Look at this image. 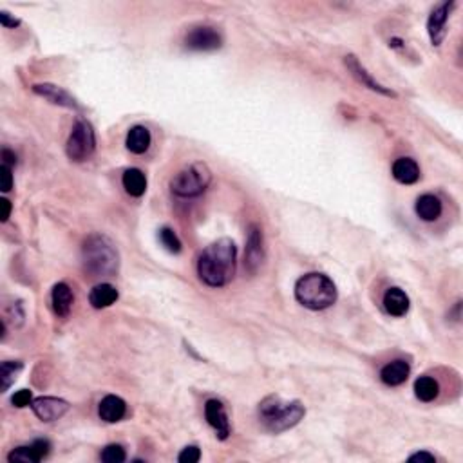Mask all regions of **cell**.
Returning a JSON list of instances; mask_svg holds the SVG:
<instances>
[{"label": "cell", "instance_id": "cell-20", "mask_svg": "<svg viewBox=\"0 0 463 463\" xmlns=\"http://www.w3.org/2000/svg\"><path fill=\"white\" fill-rule=\"evenodd\" d=\"M414 210H416V216L420 217L421 221H436L440 216H442V201L440 197L433 196V194H424L416 199V205H414Z\"/></svg>", "mask_w": 463, "mask_h": 463}, {"label": "cell", "instance_id": "cell-31", "mask_svg": "<svg viewBox=\"0 0 463 463\" xmlns=\"http://www.w3.org/2000/svg\"><path fill=\"white\" fill-rule=\"evenodd\" d=\"M0 24L4 25L6 30H15L20 25V20L15 17H11L8 11H0Z\"/></svg>", "mask_w": 463, "mask_h": 463}, {"label": "cell", "instance_id": "cell-9", "mask_svg": "<svg viewBox=\"0 0 463 463\" xmlns=\"http://www.w3.org/2000/svg\"><path fill=\"white\" fill-rule=\"evenodd\" d=\"M205 418L209 421V426L216 431V436L219 440H228L230 433H232V427H230L228 414H226L225 405L221 400L217 398H210L205 404Z\"/></svg>", "mask_w": 463, "mask_h": 463}, {"label": "cell", "instance_id": "cell-25", "mask_svg": "<svg viewBox=\"0 0 463 463\" xmlns=\"http://www.w3.org/2000/svg\"><path fill=\"white\" fill-rule=\"evenodd\" d=\"M24 364L18 360H6L0 364V391L6 393L17 380V375L22 371Z\"/></svg>", "mask_w": 463, "mask_h": 463}, {"label": "cell", "instance_id": "cell-34", "mask_svg": "<svg viewBox=\"0 0 463 463\" xmlns=\"http://www.w3.org/2000/svg\"><path fill=\"white\" fill-rule=\"evenodd\" d=\"M0 203H2V210H4V212H2V221L6 223L9 219V216H11V201L2 199Z\"/></svg>", "mask_w": 463, "mask_h": 463}, {"label": "cell", "instance_id": "cell-23", "mask_svg": "<svg viewBox=\"0 0 463 463\" xmlns=\"http://www.w3.org/2000/svg\"><path fill=\"white\" fill-rule=\"evenodd\" d=\"M121 183L125 192L132 197H142L147 190V178L140 168H127L123 172Z\"/></svg>", "mask_w": 463, "mask_h": 463}, {"label": "cell", "instance_id": "cell-28", "mask_svg": "<svg viewBox=\"0 0 463 463\" xmlns=\"http://www.w3.org/2000/svg\"><path fill=\"white\" fill-rule=\"evenodd\" d=\"M199 458H201V451L199 447L196 445L185 447L183 451L180 452V456H178V459H180L181 463H196L199 462Z\"/></svg>", "mask_w": 463, "mask_h": 463}, {"label": "cell", "instance_id": "cell-24", "mask_svg": "<svg viewBox=\"0 0 463 463\" xmlns=\"http://www.w3.org/2000/svg\"><path fill=\"white\" fill-rule=\"evenodd\" d=\"M414 395H416L420 402L429 404V402H433L440 395V384L433 376H420L414 382Z\"/></svg>", "mask_w": 463, "mask_h": 463}, {"label": "cell", "instance_id": "cell-27", "mask_svg": "<svg viewBox=\"0 0 463 463\" xmlns=\"http://www.w3.org/2000/svg\"><path fill=\"white\" fill-rule=\"evenodd\" d=\"M100 458L101 462L105 463H123L127 459V452L125 449L118 445V443H111V445H107L104 451H101Z\"/></svg>", "mask_w": 463, "mask_h": 463}, {"label": "cell", "instance_id": "cell-7", "mask_svg": "<svg viewBox=\"0 0 463 463\" xmlns=\"http://www.w3.org/2000/svg\"><path fill=\"white\" fill-rule=\"evenodd\" d=\"M455 6V2H442V4H438L431 11L429 18H427V33H429L431 44L434 47H440L443 40H445L447 20L451 17Z\"/></svg>", "mask_w": 463, "mask_h": 463}, {"label": "cell", "instance_id": "cell-13", "mask_svg": "<svg viewBox=\"0 0 463 463\" xmlns=\"http://www.w3.org/2000/svg\"><path fill=\"white\" fill-rule=\"evenodd\" d=\"M51 451V443L47 440H35L30 445L15 447L8 455V462L11 463H37L42 462Z\"/></svg>", "mask_w": 463, "mask_h": 463}, {"label": "cell", "instance_id": "cell-1", "mask_svg": "<svg viewBox=\"0 0 463 463\" xmlns=\"http://www.w3.org/2000/svg\"><path fill=\"white\" fill-rule=\"evenodd\" d=\"M237 264V248L232 239H217L201 252L197 276L210 288H223L232 283Z\"/></svg>", "mask_w": 463, "mask_h": 463}, {"label": "cell", "instance_id": "cell-8", "mask_svg": "<svg viewBox=\"0 0 463 463\" xmlns=\"http://www.w3.org/2000/svg\"><path fill=\"white\" fill-rule=\"evenodd\" d=\"M185 46L190 51H216L223 46V37L212 25H199L187 35Z\"/></svg>", "mask_w": 463, "mask_h": 463}, {"label": "cell", "instance_id": "cell-18", "mask_svg": "<svg viewBox=\"0 0 463 463\" xmlns=\"http://www.w3.org/2000/svg\"><path fill=\"white\" fill-rule=\"evenodd\" d=\"M393 178L402 185H414L420 180V167L411 158H398L393 163Z\"/></svg>", "mask_w": 463, "mask_h": 463}, {"label": "cell", "instance_id": "cell-10", "mask_svg": "<svg viewBox=\"0 0 463 463\" xmlns=\"http://www.w3.org/2000/svg\"><path fill=\"white\" fill-rule=\"evenodd\" d=\"M69 402L62 400V398H54V397H40L35 398L33 404H31V409L37 414L38 420L46 421H56L63 416V414L69 411Z\"/></svg>", "mask_w": 463, "mask_h": 463}, {"label": "cell", "instance_id": "cell-2", "mask_svg": "<svg viewBox=\"0 0 463 463\" xmlns=\"http://www.w3.org/2000/svg\"><path fill=\"white\" fill-rule=\"evenodd\" d=\"M82 263L91 277H116L120 270V254L107 235L91 234L82 247Z\"/></svg>", "mask_w": 463, "mask_h": 463}, {"label": "cell", "instance_id": "cell-11", "mask_svg": "<svg viewBox=\"0 0 463 463\" xmlns=\"http://www.w3.org/2000/svg\"><path fill=\"white\" fill-rule=\"evenodd\" d=\"M344 63H346V67L350 69L351 75H353V78H355L359 84H362L364 87H367L373 92H378V94H384V97L397 98V92L384 87L382 84H378V82L371 76V73H367V69L359 62V58H357L355 54H347L346 58H344Z\"/></svg>", "mask_w": 463, "mask_h": 463}, {"label": "cell", "instance_id": "cell-21", "mask_svg": "<svg viewBox=\"0 0 463 463\" xmlns=\"http://www.w3.org/2000/svg\"><path fill=\"white\" fill-rule=\"evenodd\" d=\"M116 301H118V290L114 288L113 284L109 283L97 284V286L91 290V293H89V302H91L92 308L97 309L109 308V306H113Z\"/></svg>", "mask_w": 463, "mask_h": 463}, {"label": "cell", "instance_id": "cell-19", "mask_svg": "<svg viewBox=\"0 0 463 463\" xmlns=\"http://www.w3.org/2000/svg\"><path fill=\"white\" fill-rule=\"evenodd\" d=\"M409 297L404 290L400 288H389L384 295V308L393 317H404L405 313L409 311Z\"/></svg>", "mask_w": 463, "mask_h": 463}, {"label": "cell", "instance_id": "cell-29", "mask_svg": "<svg viewBox=\"0 0 463 463\" xmlns=\"http://www.w3.org/2000/svg\"><path fill=\"white\" fill-rule=\"evenodd\" d=\"M11 404L15 405V407H20V409L22 407H27V405L33 404V395H31V391H27V389H20V391L13 395Z\"/></svg>", "mask_w": 463, "mask_h": 463}, {"label": "cell", "instance_id": "cell-6", "mask_svg": "<svg viewBox=\"0 0 463 463\" xmlns=\"http://www.w3.org/2000/svg\"><path fill=\"white\" fill-rule=\"evenodd\" d=\"M94 149H97V136H94L92 125L84 118H78L73 125L69 140H67V158L71 161L82 163L91 158Z\"/></svg>", "mask_w": 463, "mask_h": 463}, {"label": "cell", "instance_id": "cell-26", "mask_svg": "<svg viewBox=\"0 0 463 463\" xmlns=\"http://www.w3.org/2000/svg\"><path fill=\"white\" fill-rule=\"evenodd\" d=\"M159 241H161L163 247L167 248L171 254H180L181 252L180 237H178L174 230L168 228V226H165V228L159 230Z\"/></svg>", "mask_w": 463, "mask_h": 463}, {"label": "cell", "instance_id": "cell-33", "mask_svg": "<svg viewBox=\"0 0 463 463\" xmlns=\"http://www.w3.org/2000/svg\"><path fill=\"white\" fill-rule=\"evenodd\" d=\"M2 165H8V167H13V165H17V156L13 154L9 149H2Z\"/></svg>", "mask_w": 463, "mask_h": 463}, {"label": "cell", "instance_id": "cell-16", "mask_svg": "<svg viewBox=\"0 0 463 463\" xmlns=\"http://www.w3.org/2000/svg\"><path fill=\"white\" fill-rule=\"evenodd\" d=\"M51 302H53V309L58 317H69V313L73 309V302H75L73 290L66 283L54 284L53 292H51Z\"/></svg>", "mask_w": 463, "mask_h": 463}, {"label": "cell", "instance_id": "cell-30", "mask_svg": "<svg viewBox=\"0 0 463 463\" xmlns=\"http://www.w3.org/2000/svg\"><path fill=\"white\" fill-rule=\"evenodd\" d=\"M0 175H2V192H9V190L13 188L11 167H8V165H2V167H0Z\"/></svg>", "mask_w": 463, "mask_h": 463}, {"label": "cell", "instance_id": "cell-15", "mask_svg": "<svg viewBox=\"0 0 463 463\" xmlns=\"http://www.w3.org/2000/svg\"><path fill=\"white\" fill-rule=\"evenodd\" d=\"M98 414L107 424H116V421L123 420V416L127 414L125 400L116 395H107L105 398H101L100 405H98Z\"/></svg>", "mask_w": 463, "mask_h": 463}, {"label": "cell", "instance_id": "cell-5", "mask_svg": "<svg viewBox=\"0 0 463 463\" xmlns=\"http://www.w3.org/2000/svg\"><path fill=\"white\" fill-rule=\"evenodd\" d=\"M212 183V172L205 163H192L172 178L171 190L180 197H197Z\"/></svg>", "mask_w": 463, "mask_h": 463}, {"label": "cell", "instance_id": "cell-22", "mask_svg": "<svg viewBox=\"0 0 463 463\" xmlns=\"http://www.w3.org/2000/svg\"><path fill=\"white\" fill-rule=\"evenodd\" d=\"M151 142H152L151 130L143 125H134L132 129L129 130V134H127L125 145L132 154H143V152L149 151Z\"/></svg>", "mask_w": 463, "mask_h": 463}, {"label": "cell", "instance_id": "cell-4", "mask_svg": "<svg viewBox=\"0 0 463 463\" xmlns=\"http://www.w3.org/2000/svg\"><path fill=\"white\" fill-rule=\"evenodd\" d=\"M337 286L324 273H306L295 284V299L299 304L313 311L331 308L337 302Z\"/></svg>", "mask_w": 463, "mask_h": 463}, {"label": "cell", "instance_id": "cell-32", "mask_svg": "<svg viewBox=\"0 0 463 463\" xmlns=\"http://www.w3.org/2000/svg\"><path fill=\"white\" fill-rule=\"evenodd\" d=\"M409 462H429V463H433V462H436V458H434L431 452L421 451V452H416V455H411Z\"/></svg>", "mask_w": 463, "mask_h": 463}, {"label": "cell", "instance_id": "cell-3", "mask_svg": "<svg viewBox=\"0 0 463 463\" xmlns=\"http://www.w3.org/2000/svg\"><path fill=\"white\" fill-rule=\"evenodd\" d=\"M306 407L302 402H284L277 395H270L259 404V421L268 433L279 434L295 427L304 418Z\"/></svg>", "mask_w": 463, "mask_h": 463}, {"label": "cell", "instance_id": "cell-14", "mask_svg": "<svg viewBox=\"0 0 463 463\" xmlns=\"http://www.w3.org/2000/svg\"><path fill=\"white\" fill-rule=\"evenodd\" d=\"M33 92L38 94V97L46 98L47 101H51L53 105H60V107L66 109H75L78 111L80 105L76 101L75 97H71L66 89L58 87V85L54 84H35L33 85Z\"/></svg>", "mask_w": 463, "mask_h": 463}, {"label": "cell", "instance_id": "cell-17", "mask_svg": "<svg viewBox=\"0 0 463 463\" xmlns=\"http://www.w3.org/2000/svg\"><path fill=\"white\" fill-rule=\"evenodd\" d=\"M411 367L405 360H393V362L385 364L380 371V380L384 382L385 385H391V388H397L402 385L405 380L409 378Z\"/></svg>", "mask_w": 463, "mask_h": 463}, {"label": "cell", "instance_id": "cell-12", "mask_svg": "<svg viewBox=\"0 0 463 463\" xmlns=\"http://www.w3.org/2000/svg\"><path fill=\"white\" fill-rule=\"evenodd\" d=\"M263 261H264L263 230L259 228L257 225H252L250 232H248L247 250H245V266L248 268V271L255 273L257 268L263 264Z\"/></svg>", "mask_w": 463, "mask_h": 463}]
</instances>
